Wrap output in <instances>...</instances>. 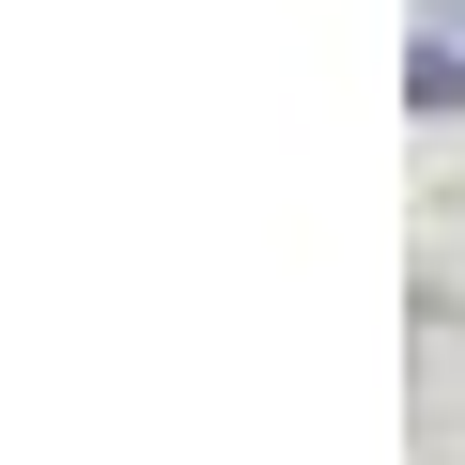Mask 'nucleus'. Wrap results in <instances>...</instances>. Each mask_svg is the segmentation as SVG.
Segmentation results:
<instances>
[{
	"label": "nucleus",
	"instance_id": "nucleus-1",
	"mask_svg": "<svg viewBox=\"0 0 465 465\" xmlns=\"http://www.w3.org/2000/svg\"><path fill=\"white\" fill-rule=\"evenodd\" d=\"M403 109H419V124H434V109L465 124V32H434V0H419V32H403Z\"/></svg>",
	"mask_w": 465,
	"mask_h": 465
}]
</instances>
